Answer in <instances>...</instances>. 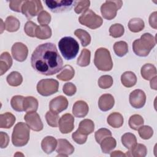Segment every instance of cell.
I'll return each instance as SVG.
<instances>
[{
    "instance_id": "obj_17",
    "label": "cell",
    "mask_w": 157,
    "mask_h": 157,
    "mask_svg": "<svg viewBox=\"0 0 157 157\" xmlns=\"http://www.w3.org/2000/svg\"><path fill=\"white\" fill-rule=\"evenodd\" d=\"M114 104V98L110 94H104L101 95L98 101L99 108L103 112L110 110L113 107Z\"/></svg>"
},
{
    "instance_id": "obj_43",
    "label": "cell",
    "mask_w": 157,
    "mask_h": 157,
    "mask_svg": "<svg viewBox=\"0 0 157 157\" xmlns=\"http://www.w3.org/2000/svg\"><path fill=\"white\" fill-rule=\"evenodd\" d=\"M138 132L140 137L145 140L150 139L153 134V129L147 125L142 126L138 129Z\"/></svg>"
},
{
    "instance_id": "obj_28",
    "label": "cell",
    "mask_w": 157,
    "mask_h": 157,
    "mask_svg": "<svg viewBox=\"0 0 157 157\" xmlns=\"http://www.w3.org/2000/svg\"><path fill=\"white\" fill-rule=\"evenodd\" d=\"M101 150L104 153H109L117 145L116 140L112 136L104 139L100 144Z\"/></svg>"
},
{
    "instance_id": "obj_9",
    "label": "cell",
    "mask_w": 157,
    "mask_h": 157,
    "mask_svg": "<svg viewBox=\"0 0 157 157\" xmlns=\"http://www.w3.org/2000/svg\"><path fill=\"white\" fill-rule=\"evenodd\" d=\"M42 10L43 6L41 1L39 0L25 1L21 7L22 13L28 19L39 15Z\"/></svg>"
},
{
    "instance_id": "obj_36",
    "label": "cell",
    "mask_w": 157,
    "mask_h": 157,
    "mask_svg": "<svg viewBox=\"0 0 157 157\" xmlns=\"http://www.w3.org/2000/svg\"><path fill=\"white\" fill-rule=\"evenodd\" d=\"M91 52L89 50L84 48L82 50L81 53L77 60V65L81 67H85L90 63Z\"/></svg>"
},
{
    "instance_id": "obj_16",
    "label": "cell",
    "mask_w": 157,
    "mask_h": 157,
    "mask_svg": "<svg viewBox=\"0 0 157 157\" xmlns=\"http://www.w3.org/2000/svg\"><path fill=\"white\" fill-rule=\"evenodd\" d=\"M58 145L56 151L58 156H67L73 153L74 151V146L65 139H59L57 140Z\"/></svg>"
},
{
    "instance_id": "obj_10",
    "label": "cell",
    "mask_w": 157,
    "mask_h": 157,
    "mask_svg": "<svg viewBox=\"0 0 157 157\" xmlns=\"http://www.w3.org/2000/svg\"><path fill=\"white\" fill-rule=\"evenodd\" d=\"M45 3L52 12L58 13L71 9L74 4L75 5V1L47 0L45 1Z\"/></svg>"
},
{
    "instance_id": "obj_13",
    "label": "cell",
    "mask_w": 157,
    "mask_h": 157,
    "mask_svg": "<svg viewBox=\"0 0 157 157\" xmlns=\"http://www.w3.org/2000/svg\"><path fill=\"white\" fill-rule=\"evenodd\" d=\"M59 129L62 134H68L74 128V118L70 113L62 115L58 121Z\"/></svg>"
},
{
    "instance_id": "obj_45",
    "label": "cell",
    "mask_w": 157,
    "mask_h": 157,
    "mask_svg": "<svg viewBox=\"0 0 157 157\" xmlns=\"http://www.w3.org/2000/svg\"><path fill=\"white\" fill-rule=\"evenodd\" d=\"M110 136H112V132L109 129L106 128H101L96 131L94 134L96 141L99 144L104 139Z\"/></svg>"
},
{
    "instance_id": "obj_25",
    "label": "cell",
    "mask_w": 157,
    "mask_h": 157,
    "mask_svg": "<svg viewBox=\"0 0 157 157\" xmlns=\"http://www.w3.org/2000/svg\"><path fill=\"white\" fill-rule=\"evenodd\" d=\"M39 102L36 98L33 96H26L23 100V109L26 112H36Z\"/></svg>"
},
{
    "instance_id": "obj_53",
    "label": "cell",
    "mask_w": 157,
    "mask_h": 157,
    "mask_svg": "<svg viewBox=\"0 0 157 157\" xmlns=\"http://www.w3.org/2000/svg\"><path fill=\"white\" fill-rule=\"evenodd\" d=\"M110 156H112V157H113V156H126V155L124 154L121 151L117 150V151H112L110 154Z\"/></svg>"
},
{
    "instance_id": "obj_32",
    "label": "cell",
    "mask_w": 157,
    "mask_h": 157,
    "mask_svg": "<svg viewBox=\"0 0 157 157\" xmlns=\"http://www.w3.org/2000/svg\"><path fill=\"white\" fill-rule=\"evenodd\" d=\"M121 143L124 147L131 150L136 145L137 139L135 135L132 133L126 132L121 137Z\"/></svg>"
},
{
    "instance_id": "obj_39",
    "label": "cell",
    "mask_w": 157,
    "mask_h": 157,
    "mask_svg": "<svg viewBox=\"0 0 157 157\" xmlns=\"http://www.w3.org/2000/svg\"><path fill=\"white\" fill-rule=\"evenodd\" d=\"M23 96L16 95L12 98L10 100V105L12 109L17 112H23Z\"/></svg>"
},
{
    "instance_id": "obj_42",
    "label": "cell",
    "mask_w": 157,
    "mask_h": 157,
    "mask_svg": "<svg viewBox=\"0 0 157 157\" xmlns=\"http://www.w3.org/2000/svg\"><path fill=\"white\" fill-rule=\"evenodd\" d=\"M113 78L110 75H104L100 77L98 80V85L101 88L107 89L109 88L113 85Z\"/></svg>"
},
{
    "instance_id": "obj_38",
    "label": "cell",
    "mask_w": 157,
    "mask_h": 157,
    "mask_svg": "<svg viewBox=\"0 0 157 157\" xmlns=\"http://www.w3.org/2000/svg\"><path fill=\"white\" fill-rule=\"evenodd\" d=\"M144 121L142 117L138 114H134L130 117L129 119V126L134 130H138V129L144 124Z\"/></svg>"
},
{
    "instance_id": "obj_35",
    "label": "cell",
    "mask_w": 157,
    "mask_h": 157,
    "mask_svg": "<svg viewBox=\"0 0 157 157\" xmlns=\"http://www.w3.org/2000/svg\"><path fill=\"white\" fill-rule=\"evenodd\" d=\"M74 34L80 39L83 47H86L91 42V36L90 34L82 29H77L74 31Z\"/></svg>"
},
{
    "instance_id": "obj_8",
    "label": "cell",
    "mask_w": 157,
    "mask_h": 157,
    "mask_svg": "<svg viewBox=\"0 0 157 157\" xmlns=\"http://www.w3.org/2000/svg\"><path fill=\"white\" fill-rule=\"evenodd\" d=\"M123 5L121 1H106L101 6V12L104 18L112 20L117 15V10Z\"/></svg>"
},
{
    "instance_id": "obj_54",
    "label": "cell",
    "mask_w": 157,
    "mask_h": 157,
    "mask_svg": "<svg viewBox=\"0 0 157 157\" xmlns=\"http://www.w3.org/2000/svg\"><path fill=\"white\" fill-rule=\"evenodd\" d=\"M156 78H157V77L155 76L152 79L150 80V86L152 89H154L155 90H157V88H156Z\"/></svg>"
},
{
    "instance_id": "obj_33",
    "label": "cell",
    "mask_w": 157,
    "mask_h": 157,
    "mask_svg": "<svg viewBox=\"0 0 157 157\" xmlns=\"http://www.w3.org/2000/svg\"><path fill=\"white\" fill-rule=\"evenodd\" d=\"M52 29L48 25L38 26L36 31V37L39 39H47L52 36Z\"/></svg>"
},
{
    "instance_id": "obj_48",
    "label": "cell",
    "mask_w": 157,
    "mask_h": 157,
    "mask_svg": "<svg viewBox=\"0 0 157 157\" xmlns=\"http://www.w3.org/2000/svg\"><path fill=\"white\" fill-rule=\"evenodd\" d=\"M72 138L74 141H75L78 144H83L86 142L87 140V135H85L77 129L76 131L72 133Z\"/></svg>"
},
{
    "instance_id": "obj_41",
    "label": "cell",
    "mask_w": 157,
    "mask_h": 157,
    "mask_svg": "<svg viewBox=\"0 0 157 157\" xmlns=\"http://www.w3.org/2000/svg\"><path fill=\"white\" fill-rule=\"evenodd\" d=\"M58 113L52 112L51 110L48 111L45 114V119L47 124L52 127H57L59 121Z\"/></svg>"
},
{
    "instance_id": "obj_22",
    "label": "cell",
    "mask_w": 157,
    "mask_h": 157,
    "mask_svg": "<svg viewBox=\"0 0 157 157\" xmlns=\"http://www.w3.org/2000/svg\"><path fill=\"white\" fill-rule=\"evenodd\" d=\"M16 120L15 117L10 112H6L0 115V128L9 129L10 128Z\"/></svg>"
},
{
    "instance_id": "obj_27",
    "label": "cell",
    "mask_w": 157,
    "mask_h": 157,
    "mask_svg": "<svg viewBox=\"0 0 157 157\" xmlns=\"http://www.w3.org/2000/svg\"><path fill=\"white\" fill-rule=\"evenodd\" d=\"M77 129L81 133L88 136L92 133L94 129V122L90 119H84L80 122Z\"/></svg>"
},
{
    "instance_id": "obj_52",
    "label": "cell",
    "mask_w": 157,
    "mask_h": 157,
    "mask_svg": "<svg viewBox=\"0 0 157 157\" xmlns=\"http://www.w3.org/2000/svg\"><path fill=\"white\" fill-rule=\"evenodd\" d=\"M157 12H154L149 17V24L150 26L154 29L157 28V21H156V15Z\"/></svg>"
},
{
    "instance_id": "obj_4",
    "label": "cell",
    "mask_w": 157,
    "mask_h": 157,
    "mask_svg": "<svg viewBox=\"0 0 157 157\" xmlns=\"http://www.w3.org/2000/svg\"><path fill=\"white\" fill-rule=\"evenodd\" d=\"M28 125L19 122L15 125L12 134V142L15 147L26 145L29 140L30 129Z\"/></svg>"
},
{
    "instance_id": "obj_49",
    "label": "cell",
    "mask_w": 157,
    "mask_h": 157,
    "mask_svg": "<svg viewBox=\"0 0 157 157\" xmlns=\"http://www.w3.org/2000/svg\"><path fill=\"white\" fill-rule=\"evenodd\" d=\"M63 91L65 94L69 96H73L77 91V88L74 84L71 82L66 83L63 87Z\"/></svg>"
},
{
    "instance_id": "obj_21",
    "label": "cell",
    "mask_w": 157,
    "mask_h": 157,
    "mask_svg": "<svg viewBox=\"0 0 157 157\" xmlns=\"http://www.w3.org/2000/svg\"><path fill=\"white\" fill-rule=\"evenodd\" d=\"M140 74L143 78L146 80H150L156 76V67L152 64L147 63L141 67Z\"/></svg>"
},
{
    "instance_id": "obj_19",
    "label": "cell",
    "mask_w": 157,
    "mask_h": 157,
    "mask_svg": "<svg viewBox=\"0 0 157 157\" xmlns=\"http://www.w3.org/2000/svg\"><path fill=\"white\" fill-rule=\"evenodd\" d=\"M57 140L53 136H47L44 137L41 142V147L42 150L47 154L52 153L57 147Z\"/></svg>"
},
{
    "instance_id": "obj_18",
    "label": "cell",
    "mask_w": 157,
    "mask_h": 157,
    "mask_svg": "<svg viewBox=\"0 0 157 157\" xmlns=\"http://www.w3.org/2000/svg\"><path fill=\"white\" fill-rule=\"evenodd\" d=\"M89 107L87 103L80 100L76 101L72 107V113L77 118L85 117L88 113Z\"/></svg>"
},
{
    "instance_id": "obj_7",
    "label": "cell",
    "mask_w": 157,
    "mask_h": 157,
    "mask_svg": "<svg viewBox=\"0 0 157 157\" xmlns=\"http://www.w3.org/2000/svg\"><path fill=\"white\" fill-rule=\"evenodd\" d=\"M59 82L53 78L40 80L37 84V92L43 96H48L58 92Z\"/></svg>"
},
{
    "instance_id": "obj_51",
    "label": "cell",
    "mask_w": 157,
    "mask_h": 157,
    "mask_svg": "<svg viewBox=\"0 0 157 157\" xmlns=\"http://www.w3.org/2000/svg\"><path fill=\"white\" fill-rule=\"evenodd\" d=\"M0 142L1 148H4L7 147L9 142V137L7 133L2 131L0 132Z\"/></svg>"
},
{
    "instance_id": "obj_30",
    "label": "cell",
    "mask_w": 157,
    "mask_h": 157,
    "mask_svg": "<svg viewBox=\"0 0 157 157\" xmlns=\"http://www.w3.org/2000/svg\"><path fill=\"white\" fill-rule=\"evenodd\" d=\"M20 21L13 16H9L5 21V29L8 32H15L20 28Z\"/></svg>"
},
{
    "instance_id": "obj_5",
    "label": "cell",
    "mask_w": 157,
    "mask_h": 157,
    "mask_svg": "<svg viewBox=\"0 0 157 157\" xmlns=\"http://www.w3.org/2000/svg\"><path fill=\"white\" fill-rule=\"evenodd\" d=\"M94 64L100 71H109L113 67V62L110 52L105 48H99L94 54Z\"/></svg>"
},
{
    "instance_id": "obj_15",
    "label": "cell",
    "mask_w": 157,
    "mask_h": 157,
    "mask_svg": "<svg viewBox=\"0 0 157 157\" xmlns=\"http://www.w3.org/2000/svg\"><path fill=\"white\" fill-rule=\"evenodd\" d=\"M68 106V101L63 96H58L52 99L49 104L50 110L55 113H59L66 110Z\"/></svg>"
},
{
    "instance_id": "obj_40",
    "label": "cell",
    "mask_w": 157,
    "mask_h": 157,
    "mask_svg": "<svg viewBox=\"0 0 157 157\" xmlns=\"http://www.w3.org/2000/svg\"><path fill=\"white\" fill-rule=\"evenodd\" d=\"M124 33V26L120 23H115L110 26L109 28L110 36L118 38L121 37Z\"/></svg>"
},
{
    "instance_id": "obj_24",
    "label": "cell",
    "mask_w": 157,
    "mask_h": 157,
    "mask_svg": "<svg viewBox=\"0 0 157 157\" xmlns=\"http://www.w3.org/2000/svg\"><path fill=\"white\" fill-rule=\"evenodd\" d=\"M107 123L114 128H120L123 124V117L118 112H113L110 113L107 118Z\"/></svg>"
},
{
    "instance_id": "obj_1",
    "label": "cell",
    "mask_w": 157,
    "mask_h": 157,
    "mask_svg": "<svg viewBox=\"0 0 157 157\" xmlns=\"http://www.w3.org/2000/svg\"><path fill=\"white\" fill-rule=\"evenodd\" d=\"M31 64L40 74L52 75L61 70L63 62L55 44L47 42L36 47L32 53Z\"/></svg>"
},
{
    "instance_id": "obj_37",
    "label": "cell",
    "mask_w": 157,
    "mask_h": 157,
    "mask_svg": "<svg viewBox=\"0 0 157 157\" xmlns=\"http://www.w3.org/2000/svg\"><path fill=\"white\" fill-rule=\"evenodd\" d=\"M113 50L115 53L119 57L124 56L128 52V44L124 41L116 42L113 45Z\"/></svg>"
},
{
    "instance_id": "obj_26",
    "label": "cell",
    "mask_w": 157,
    "mask_h": 157,
    "mask_svg": "<svg viewBox=\"0 0 157 157\" xmlns=\"http://www.w3.org/2000/svg\"><path fill=\"white\" fill-rule=\"evenodd\" d=\"M147 153L146 147L141 144H136V145L125 154L126 156L134 157H144Z\"/></svg>"
},
{
    "instance_id": "obj_31",
    "label": "cell",
    "mask_w": 157,
    "mask_h": 157,
    "mask_svg": "<svg viewBox=\"0 0 157 157\" xmlns=\"http://www.w3.org/2000/svg\"><path fill=\"white\" fill-rule=\"evenodd\" d=\"M144 27V20L139 18H131L128 22V28L132 33H139L142 31Z\"/></svg>"
},
{
    "instance_id": "obj_47",
    "label": "cell",
    "mask_w": 157,
    "mask_h": 157,
    "mask_svg": "<svg viewBox=\"0 0 157 157\" xmlns=\"http://www.w3.org/2000/svg\"><path fill=\"white\" fill-rule=\"evenodd\" d=\"M51 15L47 11L42 10L37 17V21L40 25H47L51 21Z\"/></svg>"
},
{
    "instance_id": "obj_2",
    "label": "cell",
    "mask_w": 157,
    "mask_h": 157,
    "mask_svg": "<svg viewBox=\"0 0 157 157\" xmlns=\"http://www.w3.org/2000/svg\"><path fill=\"white\" fill-rule=\"evenodd\" d=\"M156 39L150 33H144L132 43L134 53L139 56H147L156 45Z\"/></svg>"
},
{
    "instance_id": "obj_50",
    "label": "cell",
    "mask_w": 157,
    "mask_h": 157,
    "mask_svg": "<svg viewBox=\"0 0 157 157\" xmlns=\"http://www.w3.org/2000/svg\"><path fill=\"white\" fill-rule=\"evenodd\" d=\"M24 2L25 1H10L9 7L13 11L20 12H21V7Z\"/></svg>"
},
{
    "instance_id": "obj_29",
    "label": "cell",
    "mask_w": 157,
    "mask_h": 157,
    "mask_svg": "<svg viewBox=\"0 0 157 157\" xmlns=\"http://www.w3.org/2000/svg\"><path fill=\"white\" fill-rule=\"evenodd\" d=\"M60 73H59L56 77L61 81H68L71 80L75 74L74 68L70 65H66L62 69Z\"/></svg>"
},
{
    "instance_id": "obj_11",
    "label": "cell",
    "mask_w": 157,
    "mask_h": 157,
    "mask_svg": "<svg viewBox=\"0 0 157 157\" xmlns=\"http://www.w3.org/2000/svg\"><path fill=\"white\" fill-rule=\"evenodd\" d=\"M26 124L30 129L34 131H40L43 129L44 126L40 116L36 112H27L24 117Z\"/></svg>"
},
{
    "instance_id": "obj_20",
    "label": "cell",
    "mask_w": 157,
    "mask_h": 157,
    "mask_svg": "<svg viewBox=\"0 0 157 157\" xmlns=\"http://www.w3.org/2000/svg\"><path fill=\"white\" fill-rule=\"evenodd\" d=\"M12 65V59L10 55L7 52H3L0 56V75H2Z\"/></svg>"
},
{
    "instance_id": "obj_23",
    "label": "cell",
    "mask_w": 157,
    "mask_h": 157,
    "mask_svg": "<svg viewBox=\"0 0 157 157\" xmlns=\"http://www.w3.org/2000/svg\"><path fill=\"white\" fill-rule=\"evenodd\" d=\"M121 82L125 87L131 88L136 85L137 77L133 72L126 71L121 76Z\"/></svg>"
},
{
    "instance_id": "obj_12",
    "label": "cell",
    "mask_w": 157,
    "mask_h": 157,
    "mask_svg": "<svg viewBox=\"0 0 157 157\" xmlns=\"http://www.w3.org/2000/svg\"><path fill=\"white\" fill-rule=\"evenodd\" d=\"M146 102V95L144 91L136 89L129 94V103L136 109H140L144 106Z\"/></svg>"
},
{
    "instance_id": "obj_3",
    "label": "cell",
    "mask_w": 157,
    "mask_h": 157,
    "mask_svg": "<svg viewBox=\"0 0 157 157\" xmlns=\"http://www.w3.org/2000/svg\"><path fill=\"white\" fill-rule=\"evenodd\" d=\"M59 50L66 60L74 59L79 51V44L77 41L70 36L61 38L58 42Z\"/></svg>"
},
{
    "instance_id": "obj_46",
    "label": "cell",
    "mask_w": 157,
    "mask_h": 157,
    "mask_svg": "<svg viewBox=\"0 0 157 157\" xmlns=\"http://www.w3.org/2000/svg\"><path fill=\"white\" fill-rule=\"evenodd\" d=\"M37 25L32 21H28L26 23L24 26V31L26 34L29 37H36V31Z\"/></svg>"
},
{
    "instance_id": "obj_6",
    "label": "cell",
    "mask_w": 157,
    "mask_h": 157,
    "mask_svg": "<svg viewBox=\"0 0 157 157\" xmlns=\"http://www.w3.org/2000/svg\"><path fill=\"white\" fill-rule=\"evenodd\" d=\"M78 21L82 25L90 29H95L99 28L102 25L103 20L92 10L88 9L79 17Z\"/></svg>"
},
{
    "instance_id": "obj_14",
    "label": "cell",
    "mask_w": 157,
    "mask_h": 157,
    "mask_svg": "<svg viewBox=\"0 0 157 157\" xmlns=\"http://www.w3.org/2000/svg\"><path fill=\"white\" fill-rule=\"evenodd\" d=\"M13 58L20 62L24 61L28 54V49L26 45L21 42H15L11 48Z\"/></svg>"
},
{
    "instance_id": "obj_34",
    "label": "cell",
    "mask_w": 157,
    "mask_h": 157,
    "mask_svg": "<svg viewBox=\"0 0 157 157\" xmlns=\"http://www.w3.org/2000/svg\"><path fill=\"white\" fill-rule=\"evenodd\" d=\"M6 80L9 85L12 86H18L21 84L23 77L18 72L13 71L7 76Z\"/></svg>"
},
{
    "instance_id": "obj_44",
    "label": "cell",
    "mask_w": 157,
    "mask_h": 157,
    "mask_svg": "<svg viewBox=\"0 0 157 157\" xmlns=\"http://www.w3.org/2000/svg\"><path fill=\"white\" fill-rule=\"evenodd\" d=\"M90 6V1L83 0V1H75L74 11L76 13H83L85 11L88 9Z\"/></svg>"
}]
</instances>
